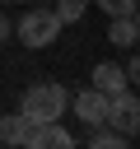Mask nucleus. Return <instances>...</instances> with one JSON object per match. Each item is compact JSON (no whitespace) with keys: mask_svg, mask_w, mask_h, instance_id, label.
Returning a JSON list of instances; mask_svg holds the SVG:
<instances>
[{"mask_svg":"<svg viewBox=\"0 0 140 149\" xmlns=\"http://www.w3.org/2000/svg\"><path fill=\"white\" fill-rule=\"evenodd\" d=\"M14 37H19L28 51L51 47V42L61 37V19H56V9H51V5H33V9H23V14L14 19Z\"/></svg>","mask_w":140,"mask_h":149,"instance_id":"nucleus-2","label":"nucleus"},{"mask_svg":"<svg viewBox=\"0 0 140 149\" xmlns=\"http://www.w3.org/2000/svg\"><path fill=\"white\" fill-rule=\"evenodd\" d=\"M65 107H70V93H65L61 84H51V79H42V84L23 88V98H19V112H23V121H28V126L61 121V116H65Z\"/></svg>","mask_w":140,"mask_h":149,"instance_id":"nucleus-1","label":"nucleus"},{"mask_svg":"<svg viewBox=\"0 0 140 149\" xmlns=\"http://www.w3.org/2000/svg\"><path fill=\"white\" fill-rule=\"evenodd\" d=\"M75 121H84V126H103V121H107V98H103L98 88L75 93Z\"/></svg>","mask_w":140,"mask_h":149,"instance_id":"nucleus-6","label":"nucleus"},{"mask_svg":"<svg viewBox=\"0 0 140 149\" xmlns=\"http://www.w3.org/2000/svg\"><path fill=\"white\" fill-rule=\"evenodd\" d=\"M89 79H93L89 88H98L103 98H117L121 88H131V79H126V70H121V65H112V61H98Z\"/></svg>","mask_w":140,"mask_h":149,"instance_id":"nucleus-5","label":"nucleus"},{"mask_svg":"<svg viewBox=\"0 0 140 149\" xmlns=\"http://www.w3.org/2000/svg\"><path fill=\"white\" fill-rule=\"evenodd\" d=\"M135 37H140V23H135V14H112V19H107V42H112V47L131 51V47H135Z\"/></svg>","mask_w":140,"mask_h":149,"instance_id":"nucleus-7","label":"nucleus"},{"mask_svg":"<svg viewBox=\"0 0 140 149\" xmlns=\"http://www.w3.org/2000/svg\"><path fill=\"white\" fill-rule=\"evenodd\" d=\"M0 5H14V0H0Z\"/></svg>","mask_w":140,"mask_h":149,"instance_id":"nucleus-14","label":"nucleus"},{"mask_svg":"<svg viewBox=\"0 0 140 149\" xmlns=\"http://www.w3.org/2000/svg\"><path fill=\"white\" fill-rule=\"evenodd\" d=\"M121 70H126V79H131V84L140 79V61H135V56H126V65H121Z\"/></svg>","mask_w":140,"mask_h":149,"instance_id":"nucleus-13","label":"nucleus"},{"mask_svg":"<svg viewBox=\"0 0 140 149\" xmlns=\"http://www.w3.org/2000/svg\"><path fill=\"white\" fill-rule=\"evenodd\" d=\"M23 144H33V149H70V144H75V135H70L61 121H42V126H28Z\"/></svg>","mask_w":140,"mask_h":149,"instance_id":"nucleus-4","label":"nucleus"},{"mask_svg":"<svg viewBox=\"0 0 140 149\" xmlns=\"http://www.w3.org/2000/svg\"><path fill=\"white\" fill-rule=\"evenodd\" d=\"M51 9H56V19H61V28H65V23H79V19H84L89 0H56Z\"/></svg>","mask_w":140,"mask_h":149,"instance_id":"nucleus-10","label":"nucleus"},{"mask_svg":"<svg viewBox=\"0 0 140 149\" xmlns=\"http://www.w3.org/2000/svg\"><path fill=\"white\" fill-rule=\"evenodd\" d=\"M107 126L121 130L126 140H135V130H140V102H135L131 88H121L117 98H107Z\"/></svg>","mask_w":140,"mask_h":149,"instance_id":"nucleus-3","label":"nucleus"},{"mask_svg":"<svg viewBox=\"0 0 140 149\" xmlns=\"http://www.w3.org/2000/svg\"><path fill=\"white\" fill-rule=\"evenodd\" d=\"M5 37H14V19H9L5 5H0V42H5Z\"/></svg>","mask_w":140,"mask_h":149,"instance_id":"nucleus-12","label":"nucleus"},{"mask_svg":"<svg viewBox=\"0 0 140 149\" xmlns=\"http://www.w3.org/2000/svg\"><path fill=\"white\" fill-rule=\"evenodd\" d=\"M89 5H93V9H103V14L112 19V14H135V5H140V0H89Z\"/></svg>","mask_w":140,"mask_h":149,"instance_id":"nucleus-11","label":"nucleus"},{"mask_svg":"<svg viewBox=\"0 0 140 149\" xmlns=\"http://www.w3.org/2000/svg\"><path fill=\"white\" fill-rule=\"evenodd\" d=\"M23 135H28L23 112H5L0 116V144H23Z\"/></svg>","mask_w":140,"mask_h":149,"instance_id":"nucleus-8","label":"nucleus"},{"mask_svg":"<svg viewBox=\"0 0 140 149\" xmlns=\"http://www.w3.org/2000/svg\"><path fill=\"white\" fill-rule=\"evenodd\" d=\"M89 130H93V135H89L93 149H126V144H131V140H126L121 130H112L107 121H103V126H89Z\"/></svg>","mask_w":140,"mask_h":149,"instance_id":"nucleus-9","label":"nucleus"}]
</instances>
